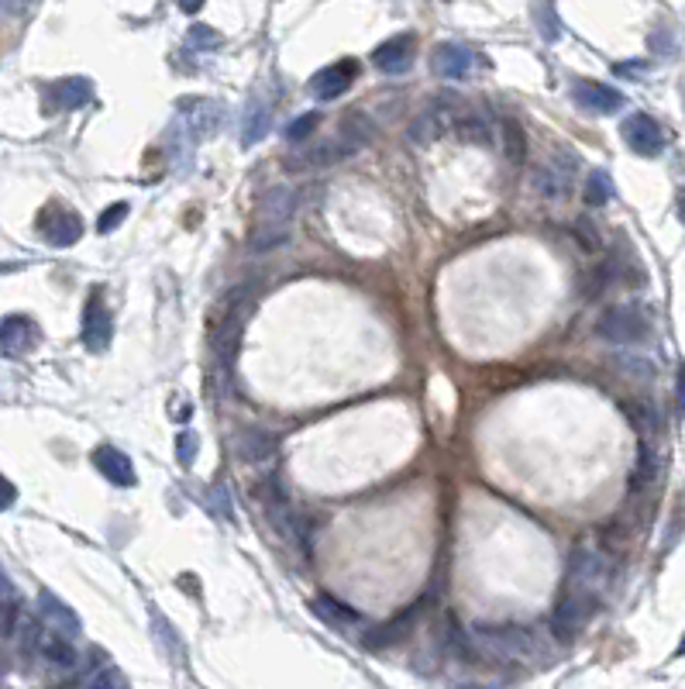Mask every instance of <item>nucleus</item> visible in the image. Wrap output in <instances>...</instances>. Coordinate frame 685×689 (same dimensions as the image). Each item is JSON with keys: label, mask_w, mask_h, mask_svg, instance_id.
Masks as SVG:
<instances>
[{"label": "nucleus", "mask_w": 685, "mask_h": 689, "mask_svg": "<svg viewBox=\"0 0 685 689\" xmlns=\"http://www.w3.org/2000/svg\"><path fill=\"white\" fill-rule=\"evenodd\" d=\"M369 135H372L369 118H362V114H348V118L341 121L338 135L328 138V142H321V145H314V149L300 152V156H293L290 162H286V169H290V173H307V169L334 166L338 159L355 156V152L369 142Z\"/></svg>", "instance_id": "nucleus-1"}, {"label": "nucleus", "mask_w": 685, "mask_h": 689, "mask_svg": "<svg viewBox=\"0 0 685 689\" xmlns=\"http://www.w3.org/2000/svg\"><path fill=\"white\" fill-rule=\"evenodd\" d=\"M472 641L496 662H531L541 655V638L524 624H476Z\"/></svg>", "instance_id": "nucleus-2"}, {"label": "nucleus", "mask_w": 685, "mask_h": 689, "mask_svg": "<svg viewBox=\"0 0 685 689\" xmlns=\"http://www.w3.org/2000/svg\"><path fill=\"white\" fill-rule=\"evenodd\" d=\"M297 214V190L293 187H272L259 204V221L252 231V249H276L290 238V221Z\"/></svg>", "instance_id": "nucleus-3"}, {"label": "nucleus", "mask_w": 685, "mask_h": 689, "mask_svg": "<svg viewBox=\"0 0 685 689\" xmlns=\"http://www.w3.org/2000/svg\"><path fill=\"white\" fill-rule=\"evenodd\" d=\"M224 118V107L217 100H204V97H190L179 104V114L173 121V138L190 149V145L204 142L207 135H214L217 125Z\"/></svg>", "instance_id": "nucleus-4"}, {"label": "nucleus", "mask_w": 685, "mask_h": 689, "mask_svg": "<svg viewBox=\"0 0 685 689\" xmlns=\"http://www.w3.org/2000/svg\"><path fill=\"white\" fill-rule=\"evenodd\" d=\"M596 335L610 345H641L651 338V321L641 307L634 304H617L610 307L596 324Z\"/></svg>", "instance_id": "nucleus-5"}, {"label": "nucleus", "mask_w": 685, "mask_h": 689, "mask_svg": "<svg viewBox=\"0 0 685 689\" xmlns=\"http://www.w3.org/2000/svg\"><path fill=\"white\" fill-rule=\"evenodd\" d=\"M610 579V562L596 548H575L565 569V590H582V593H599Z\"/></svg>", "instance_id": "nucleus-6"}, {"label": "nucleus", "mask_w": 685, "mask_h": 689, "mask_svg": "<svg viewBox=\"0 0 685 689\" xmlns=\"http://www.w3.org/2000/svg\"><path fill=\"white\" fill-rule=\"evenodd\" d=\"M593 614H596V593L565 590V596L555 607V614H551V631H555L558 641H572L575 634L589 624Z\"/></svg>", "instance_id": "nucleus-7"}, {"label": "nucleus", "mask_w": 685, "mask_h": 689, "mask_svg": "<svg viewBox=\"0 0 685 689\" xmlns=\"http://www.w3.org/2000/svg\"><path fill=\"white\" fill-rule=\"evenodd\" d=\"M35 228H38V235L49 245H56V249H69V245H76L83 238V218L62 204H45L42 211H38Z\"/></svg>", "instance_id": "nucleus-8"}, {"label": "nucleus", "mask_w": 685, "mask_h": 689, "mask_svg": "<svg viewBox=\"0 0 685 689\" xmlns=\"http://www.w3.org/2000/svg\"><path fill=\"white\" fill-rule=\"evenodd\" d=\"M575 169H579V159L572 152H555L534 169V190L548 200H562L572 193V180Z\"/></svg>", "instance_id": "nucleus-9"}, {"label": "nucleus", "mask_w": 685, "mask_h": 689, "mask_svg": "<svg viewBox=\"0 0 685 689\" xmlns=\"http://www.w3.org/2000/svg\"><path fill=\"white\" fill-rule=\"evenodd\" d=\"M458 100L455 97H438L434 104H427L424 111L410 121V138L417 145H431L438 138H445L451 128H455V114H458Z\"/></svg>", "instance_id": "nucleus-10"}, {"label": "nucleus", "mask_w": 685, "mask_h": 689, "mask_svg": "<svg viewBox=\"0 0 685 689\" xmlns=\"http://www.w3.org/2000/svg\"><path fill=\"white\" fill-rule=\"evenodd\" d=\"M620 135H624V142L644 159H655L658 152L665 149V131H661V125L651 114H630L624 125H620Z\"/></svg>", "instance_id": "nucleus-11"}, {"label": "nucleus", "mask_w": 685, "mask_h": 689, "mask_svg": "<svg viewBox=\"0 0 685 689\" xmlns=\"http://www.w3.org/2000/svg\"><path fill=\"white\" fill-rule=\"evenodd\" d=\"M111 338H114L111 311H107L100 290H93L87 297V307H83V345H87L90 352H104V348L111 345Z\"/></svg>", "instance_id": "nucleus-12"}, {"label": "nucleus", "mask_w": 685, "mask_h": 689, "mask_svg": "<svg viewBox=\"0 0 685 689\" xmlns=\"http://www.w3.org/2000/svg\"><path fill=\"white\" fill-rule=\"evenodd\" d=\"M355 76H358L355 59H341V63H331V66L317 69V73L310 76V94H314L317 100H334L352 87Z\"/></svg>", "instance_id": "nucleus-13"}, {"label": "nucleus", "mask_w": 685, "mask_h": 689, "mask_svg": "<svg viewBox=\"0 0 685 689\" xmlns=\"http://www.w3.org/2000/svg\"><path fill=\"white\" fill-rule=\"evenodd\" d=\"M572 100L586 114H617L620 107H624V94H620V90L606 87V83H596V80H575Z\"/></svg>", "instance_id": "nucleus-14"}, {"label": "nucleus", "mask_w": 685, "mask_h": 689, "mask_svg": "<svg viewBox=\"0 0 685 689\" xmlns=\"http://www.w3.org/2000/svg\"><path fill=\"white\" fill-rule=\"evenodd\" d=\"M414 56H417L414 35H396V38H386V42L372 52V66L386 76H400L414 66Z\"/></svg>", "instance_id": "nucleus-15"}, {"label": "nucleus", "mask_w": 685, "mask_h": 689, "mask_svg": "<svg viewBox=\"0 0 685 689\" xmlns=\"http://www.w3.org/2000/svg\"><path fill=\"white\" fill-rule=\"evenodd\" d=\"M455 131L462 142H472V145H493V135H496V118L489 107H458L455 114Z\"/></svg>", "instance_id": "nucleus-16"}, {"label": "nucleus", "mask_w": 685, "mask_h": 689, "mask_svg": "<svg viewBox=\"0 0 685 689\" xmlns=\"http://www.w3.org/2000/svg\"><path fill=\"white\" fill-rule=\"evenodd\" d=\"M38 342V324L25 314H11L0 321V355H25Z\"/></svg>", "instance_id": "nucleus-17"}, {"label": "nucleus", "mask_w": 685, "mask_h": 689, "mask_svg": "<svg viewBox=\"0 0 685 689\" xmlns=\"http://www.w3.org/2000/svg\"><path fill=\"white\" fill-rule=\"evenodd\" d=\"M45 100H49L52 111H80L93 100V83L83 80V76H66V80H56L45 90Z\"/></svg>", "instance_id": "nucleus-18"}, {"label": "nucleus", "mask_w": 685, "mask_h": 689, "mask_svg": "<svg viewBox=\"0 0 685 689\" xmlns=\"http://www.w3.org/2000/svg\"><path fill=\"white\" fill-rule=\"evenodd\" d=\"M38 614H42V624L49 631L62 634V638H80V617L73 614V607L59 600L56 593H38Z\"/></svg>", "instance_id": "nucleus-19"}, {"label": "nucleus", "mask_w": 685, "mask_h": 689, "mask_svg": "<svg viewBox=\"0 0 685 689\" xmlns=\"http://www.w3.org/2000/svg\"><path fill=\"white\" fill-rule=\"evenodd\" d=\"M472 63H476L472 49H469V45H458V42H441L438 49L431 52L434 73L445 76V80H462V76H469Z\"/></svg>", "instance_id": "nucleus-20"}, {"label": "nucleus", "mask_w": 685, "mask_h": 689, "mask_svg": "<svg viewBox=\"0 0 685 689\" xmlns=\"http://www.w3.org/2000/svg\"><path fill=\"white\" fill-rule=\"evenodd\" d=\"M93 466L100 469V476L107 479V483L121 486V490H128V486L138 483L135 476V466H131V459L124 452H118L114 445H100L97 452H93Z\"/></svg>", "instance_id": "nucleus-21"}, {"label": "nucleus", "mask_w": 685, "mask_h": 689, "mask_svg": "<svg viewBox=\"0 0 685 689\" xmlns=\"http://www.w3.org/2000/svg\"><path fill=\"white\" fill-rule=\"evenodd\" d=\"M310 610H314L317 621L334 627V631H348V627H358V624H362V614H358L355 607H348V603H341L338 596H331V593L314 596Z\"/></svg>", "instance_id": "nucleus-22"}, {"label": "nucleus", "mask_w": 685, "mask_h": 689, "mask_svg": "<svg viewBox=\"0 0 685 689\" xmlns=\"http://www.w3.org/2000/svg\"><path fill=\"white\" fill-rule=\"evenodd\" d=\"M31 641H35L38 655H42L45 662L59 665V669H73L76 665V648L69 645V638L49 631V627H45V631H31Z\"/></svg>", "instance_id": "nucleus-23"}, {"label": "nucleus", "mask_w": 685, "mask_h": 689, "mask_svg": "<svg viewBox=\"0 0 685 689\" xmlns=\"http://www.w3.org/2000/svg\"><path fill=\"white\" fill-rule=\"evenodd\" d=\"M235 452H238V459H245V462H266L276 455V438L259 428H245V431H238V438H235Z\"/></svg>", "instance_id": "nucleus-24"}, {"label": "nucleus", "mask_w": 685, "mask_h": 689, "mask_svg": "<svg viewBox=\"0 0 685 689\" xmlns=\"http://www.w3.org/2000/svg\"><path fill=\"white\" fill-rule=\"evenodd\" d=\"M266 131H269V104L259 97H252L245 107V121H241V142L255 145Z\"/></svg>", "instance_id": "nucleus-25"}, {"label": "nucleus", "mask_w": 685, "mask_h": 689, "mask_svg": "<svg viewBox=\"0 0 685 689\" xmlns=\"http://www.w3.org/2000/svg\"><path fill=\"white\" fill-rule=\"evenodd\" d=\"M610 366L617 369L620 376H627V379H641V383H648V379H655V362L644 359V355H634V352H620V355H613Z\"/></svg>", "instance_id": "nucleus-26"}, {"label": "nucleus", "mask_w": 685, "mask_h": 689, "mask_svg": "<svg viewBox=\"0 0 685 689\" xmlns=\"http://www.w3.org/2000/svg\"><path fill=\"white\" fill-rule=\"evenodd\" d=\"M658 476V455L651 452L648 445H641V455H637V469L630 472V493H641L655 483Z\"/></svg>", "instance_id": "nucleus-27"}, {"label": "nucleus", "mask_w": 685, "mask_h": 689, "mask_svg": "<svg viewBox=\"0 0 685 689\" xmlns=\"http://www.w3.org/2000/svg\"><path fill=\"white\" fill-rule=\"evenodd\" d=\"M582 197H586L589 207H603L613 200V180L610 173H603V169H593L586 180V190H582Z\"/></svg>", "instance_id": "nucleus-28"}, {"label": "nucleus", "mask_w": 685, "mask_h": 689, "mask_svg": "<svg viewBox=\"0 0 685 689\" xmlns=\"http://www.w3.org/2000/svg\"><path fill=\"white\" fill-rule=\"evenodd\" d=\"M624 410H627L630 421H634V428L644 431V435L661 428V414H658V407L651 404V400H630Z\"/></svg>", "instance_id": "nucleus-29"}, {"label": "nucleus", "mask_w": 685, "mask_h": 689, "mask_svg": "<svg viewBox=\"0 0 685 689\" xmlns=\"http://www.w3.org/2000/svg\"><path fill=\"white\" fill-rule=\"evenodd\" d=\"M500 131H503V142H507V162H510V166H520V162H524V156H527L524 128H520L517 121H503Z\"/></svg>", "instance_id": "nucleus-30"}, {"label": "nucleus", "mask_w": 685, "mask_h": 689, "mask_svg": "<svg viewBox=\"0 0 685 689\" xmlns=\"http://www.w3.org/2000/svg\"><path fill=\"white\" fill-rule=\"evenodd\" d=\"M414 614H417V610H407V614L393 617V621H389V624L383 627V631H379V634H372V638H369V645H372V648H383V645H393V641H400L403 634L410 631V621H414Z\"/></svg>", "instance_id": "nucleus-31"}, {"label": "nucleus", "mask_w": 685, "mask_h": 689, "mask_svg": "<svg viewBox=\"0 0 685 689\" xmlns=\"http://www.w3.org/2000/svg\"><path fill=\"white\" fill-rule=\"evenodd\" d=\"M317 125H321V114L310 111V114H300L297 121H290V128H286L283 135H286V142H303V138L314 135Z\"/></svg>", "instance_id": "nucleus-32"}, {"label": "nucleus", "mask_w": 685, "mask_h": 689, "mask_svg": "<svg viewBox=\"0 0 685 689\" xmlns=\"http://www.w3.org/2000/svg\"><path fill=\"white\" fill-rule=\"evenodd\" d=\"M128 211H131V207L124 204V200H118V204H111V207H107V211L97 218V231H100V235H111V231L118 228V224H121L124 218H128Z\"/></svg>", "instance_id": "nucleus-33"}, {"label": "nucleus", "mask_w": 685, "mask_h": 689, "mask_svg": "<svg viewBox=\"0 0 685 689\" xmlns=\"http://www.w3.org/2000/svg\"><path fill=\"white\" fill-rule=\"evenodd\" d=\"M197 448H200V441L193 431H179L176 435V459H179V466H193V459H197Z\"/></svg>", "instance_id": "nucleus-34"}, {"label": "nucleus", "mask_w": 685, "mask_h": 689, "mask_svg": "<svg viewBox=\"0 0 685 689\" xmlns=\"http://www.w3.org/2000/svg\"><path fill=\"white\" fill-rule=\"evenodd\" d=\"M186 42H190L193 49L207 52V49H217V45H221V35H217L214 28H207V25H193L190 35H186Z\"/></svg>", "instance_id": "nucleus-35"}, {"label": "nucleus", "mask_w": 685, "mask_h": 689, "mask_svg": "<svg viewBox=\"0 0 685 689\" xmlns=\"http://www.w3.org/2000/svg\"><path fill=\"white\" fill-rule=\"evenodd\" d=\"M534 21H537V28H541L544 38H558V21H555V11H551L548 0H541V4H537Z\"/></svg>", "instance_id": "nucleus-36"}, {"label": "nucleus", "mask_w": 685, "mask_h": 689, "mask_svg": "<svg viewBox=\"0 0 685 689\" xmlns=\"http://www.w3.org/2000/svg\"><path fill=\"white\" fill-rule=\"evenodd\" d=\"M575 235H579L582 249H589V252H596V249H599V231L593 228V221H586V218L575 221Z\"/></svg>", "instance_id": "nucleus-37"}, {"label": "nucleus", "mask_w": 685, "mask_h": 689, "mask_svg": "<svg viewBox=\"0 0 685 689\" xmlns=\"http://www.w3.org/2000/svg\"><path fill=\"white\" fill-rule=\"evenodd\" d=\"M90 689H128V683H124V676L118 669H104L97 679L90 683Z\"/></svg>", "instance_id": "nucleus-38"}, {"label": "nucleus", "mask_w": 685, "mask_h": 689, "mask_svg": "<svg viewBox=\"0 0 685 689\" xmlns=\"http://www.w3.org/2000/svg\"><path fill=\"white\" fill-rule=\"evenodd\" d=\"M14 600H18V590H14L11 576L0 569V607H7V603H14Z\"/></svg>", "instance_id": "nucleus-39"}, {"label": "nucleus", "mask_w": 685, "mask_h": 689, "mask_svg": "<svg viewBox=\"0 0 685 689\" xmlns=\"http://www.w3.org/2000/svg\"><path fill=\"white\" fill-rule=\"evenodd\" d=\"M14 500H18V490H14V486H11V479L0 476V510H7Z\"/></svg>", "instance_id": "nucleus-40"}, {"label": "nucleus", "mask_w": 685, "mask_h": 689, "mask_svg": "<svg viewBox=\"0 0 685 689\" xmlns=\"http://www.w3.org/2000/svg\"><path fill=\"white\" fill-rule=\"evenodd\" d=\"M641 69H644V63H620L617 73L620 76H641Z\"/></svg>", "instance_id": "nucleus-41"}, {"label": "nucleus", "mask_w": 685, "mask_h": 689, "mask_svg": "<svg viewBox=\"0 0 685 689\" xmlns=\"http://www.w3.org/2000/svg\"><path fill=\"white\" fill-rule=\"evenodd\" d=\"M4 4H7V11H11V14H21V11H28L31 0H4Z\"/></svg>", "instance_id": "nucleus-42"}, {"label": "nucleus", "mask_w": 685, "mask_h": 689, "mask_svg": "<svg viewBox=\"0 0 685 689\" xmlns=\"http://www.w3.org/2000/svg\"><path fill=\"white\" fill-rule=\"evenodd\" d=\"M675 393H679V404L685 410V366L679 369V383H675Z\"/></svg>", "instance_id": "nucleus-43"}, {"label": "nucleus", "mask_w": 685, "mask_h": 689, "mask_svg": "<svg viewBox=\"0 0 685 689\" xmlns=\"http://www.w3.org/2000/svg\"><path fill=\"white\" fill-rule=\"evenodd\" d=\"M179 7H183L186 14H193V11H200V4H204V0H176Z\"/></svg>", "instance_id": "nucleus-44"}, {"label": "nucleus", "mask_w": 685, "mask_h": 689, "mask_svg": "<svg viewBox=\"0 0 685 689\" xmlns=\"http://www.w3.org/2000/svg\"><path fill=\"white\" fill-rule=\"evenodd\" d=\"M679 218H682V224H685V187L679 190Z\"/></svg>", "instance_id": "nucleus-45"}, {"label": "nucleus", "mask_w": 685, "mask_h": 689, "mask_svg": "<svg viewBox=\"0 0 685 689\" xmlns=\"http://www.w3.org/2000/svg\"><path fill=\"white\" fill-rule=\"evenodd\" d=\"M679 655H685V638H682V645H679Z\"/></svg>", "instance_id": "nucleus-46"}]
</instances>
